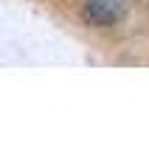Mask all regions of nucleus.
Instances as JSON below:
<instances>
[{"mask_svg":"<svg viewBox=\"0 0 149 152\" xmlns=\"http://www.w3.org/2000/svg\"><path fill=\"white\" fill-rule=\"evenodd\" d=\"M127 11V0H84V20L93 26H116Z\"/></svg>","mask_w":149,"mask_h":152,"instance_id":"nucleus-1","label":"nucleus"}]
</instances>
